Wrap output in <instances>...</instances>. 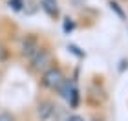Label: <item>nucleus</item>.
I'll return each instance as SVG.
<instances>
[{
	"label": "nucleus",
	"mask_w": 128,
	"mask_h": 121,
	"mask_svg": "<svg viewBox=\"0 0 128 121\" xmlns=\"http://www.w3.org/2000/svg\"><path fill=\"white\" fill-rule=\"evenodd\" d=\"M64 73L60 68L57 66H51L48 68L46 72H42V77H40V83H42V86H46L48 90H59V86L64 83Z\"/></svg>",
	"instance_id": "obj_1"
},
{
	"label": "nucleus",
	"mask_w": 128,
	"mask_h": 121,
	"mask_svg": "<svg viewBox=\"0 0 128 121\" xmlns=\"http://www.w3.org/2000/svg\"><path fill=\"white\" fill-rule=\"evenodd\" d=\"M30 61H31V70L33 72H46L48 68H51V64H53V55H51L48 50L40 48Z\"/></svg>",
	"instance_id": "obj_2"
},
{
	"label": "nucleus",
	"mask_w": 128,
	"mask_h": 121,
	"mask_svg": "<svg viewBox=\"0 0 128 121\" xmlns=\"http://www.w3.org/2000/svg\"><path fill=\"white\" fill-rule=\"evenodd\" d=\"M38 50H40V46H38V40L35 37H26L24 39V42H22V55L26 59H31Z\"/></svg>",
	"instance_id": "obj_3"
},
{
	"label": "nucleus",
	"mask_w": 128,
	"mask_h": 121,
	"mask_svg": "<svg viewBox=\"0 0 128 121\" xmlns=\"http://www.w3.org/2000/svg\"><path fill=\"white\" fill-rule=\"evenodd\" d=\"M53 114H55V105L51 101H42L37 106V116H38L40 121H48Z\"/></svg>",
	"instance_id": "obj_4"
},
{
	"label": "nucleus",
	"mask_w": 128,
	"mask_h": 121,
	"mask_svg": "<svg viewBox=\"0 0 128 121\" xmlns=\"http://www.w3.org/2000/svg\"><path fill=\"white\" fill-rule=\"evenodd\" d=\"M42 9L48 13L50 17H57L59 15V8H57V0H42Z\"/></svg>",
	"instance_id": "obj_5"
},
{
	"label": "nucleus",
	"mask_w": 128,
	"mask_h": 121,
	"mask_svg": "<svg viewBox=\"0 0 128 121\" xmlns=\"http://www.w3.org/2000/svg\"><path fill=\"white\" fill-rule=\"evenodd\" d=\"M24 6V0H9V8H13L15 11H20Z\"/></svg>",
	"instance_id": "obj_6"
},
{
	"label": "nucleus",
	"mask_w": 128,
	"mask_h": 121,
	"mask_svg": "<svg viewBox=\"0 0 128 121\" xmlns=\"http://www.w3.org/2000/svg\"><path fill=\"white\" fill-rule=\"evenodd\" d=\"M110 8H112V9L115 11V13H117V15L121 17V19H124V13H123V9L119 8V4H115L114 0H112V2H110Z\"/></svg>",
	"instance_id": "obj_7"
},
{
	"label": "nucleus",
	"mask_w": 128,
	"mask_h": 121,
	"mask_svg": "<svg viewBox=\"0 0 128 121\" xmlns=\"http://www.w3.org/2000/svg\"><path fill=\"white\" fill-rule=\"evenodd\" d=\"M0 121H15V116L11 112H0Z\"/></svg>",
	"instance_id": "obj_8"
},
{
	"label": "nucleus",
	"mask_w": 128,
	"mask_h": 121,
	"mask_svg": "<svg viewBox=\"0 0 128 121\" xmlns=\"http://www.w3.org/2000/svg\"><path fill=\"white\" fill-rule=\"evenodd\" d=\"M8 55H9V53H8V50H6L4 46L0 44V61H6V59H8Z\"/></svg>",
	"instance_id": "obj_9"
},
{
	"label": "nucleus",
	"mask_w": 128,
	"mask_h": 121,
	"mask_svg": "<svg viewBox=\"0 0 128 121\" xmlns=\"http://www.w3.org/2000/svg\"><path fill=\"white\" fill-rule=\"evenodd\" d=\"M72 30H73V22L66 20V22H64V31H72Z\"/></svg>",
	"instance_id": "obj_10"
},
{
	"label": "nucleus",
	"mask_w": 128,
	"mask_h": 121,
	"mask_svg": "<svg viewBox=\"0 0 128 121\" xmlns=\"http://www.w3.org/2000/svg\"><path fill=\"white\" fill-rule=\"evenodd\" d=\"M66 121H86L84 117H80V116H70Z\"/></svg>",
	"instance_id": "obj_11"
}]
</instances>
